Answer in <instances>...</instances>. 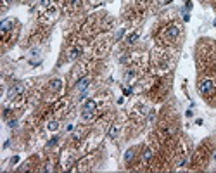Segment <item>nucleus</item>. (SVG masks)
<instances>
[{"instance_id": "f257e3e1", "label": "nucleus", "mask_w": 216, "mask_h": 173, "mask_svg": "<svg viewBox=\"0 0 216 173\" xmlns=\"http://www.w3.org/2000/svg\"><path fill=\"white\" fill-rule=\"evenodd\" d=\"M95 111H97V102H95V100H92V99H88V100L83 104V113H81V118H83L85 121H88V119H92V118H94Z\"/></svg>"}, {"instance_id": "f03ea898", "label": "nucleus", "mask_w": 216, "mask_h": 173, "mask_svg": "<svg viewBox=\"0 0 216 173\" xmlns=\"http://www.w3.org/2000/svg\"><path fill=\"white\" fill-rule=\"evenodd\" d=\"M199 90H201V94H202V95H209V94H213L215 85H213V81H211V80H204V81H201Z\"/></svg>"}, {"instance_id": "7ed1b4c3", "label": "nucleus", "mask_w": 216, "mask_h": 173, "mask_svg": "<svg viewBox=\"0 0 216 173\" xmlns=\"http://www.w3.org/2000/svg\"><path fill=\"white\" fill-rule=\"evenodd\" d=\"M23 92H24V85H23V83H16V85H12V87L9 88L7 97H9V99H16V97L21 95Z\"/></svg>"}, {"instance_id": "20e7f679", "label": "nucleus", "mask_w": 216, "mask_h": 173, "mask_svg": "<svg viewBox=\"0 0 216 173\" xmlns=\"http://www.w3.org/2000/svg\"><path fill=\"white\" fill-rule=\"evenodd\" d=\"M88 83H90V80H88V78H81L78 83H76V87H75V88H76L78 92H85V90L88 88Z\"/></svg>"}, {"instance_id": "39448f33", "label": "nucleus", "mask_w": 216, "mask_h": 173, "mask_svg": "<svg viewBox=\"0 0 216 173\" xmlns=\"http://www.w3.org/2000/svg\"><path fill=\"white\" fill-rule=\"evenodd\" d=\"M178 35H180V28L175 26V24H173V26H170V28H168V31H166V37H168V38H177Z\"/></svg>"}, {"instance_id": "423d86ee", "label": "nucleus", "mask_w": 216, "mask_h": 173, "mask_svg": "<svg viewBox=\"0 0 216 173\" xmlns=\"http://www.w3.org/2000/svg\"><path fill=\"white\" fill-rule=\"evenodd\" d=\"M12 26H14V23H12L11 19H5V21L0 23V30H2V31H9Z\"/></svg>"}, {"instance_id": "0eeeda50", "label": "nucleus", "mask_w": 216, "mask_h": 173, "mask_svg": "<svg viewBox=\"0 0 216 173\" xmlns=\"http://www.w3.org/2000/svg\"><path fill=\"white\" fill-rule=\"evenodd\" d=\"M50 88H52L54 92H59L61 88H62V81L57 80V78H56V80H52V81H50Z\"/></svg>"}, {"instance_id": "6e6552de", "label": "nucleus", "mask_w": 216, "mask_h": 173, "mask_svg": "<svg viewBox=\"0 0 216 173\" xmlns=\"http://www.w3.org/2000/svg\"><path fill=\"white\" fill-rule=\"evenodd\" d=\"M118 133H119V125H113L111 128H109V138H116L118 137Z\"/></svg>"}, {"instance_id": "1a4fd4ad", "label": "nucleus", "mask_w": 216, "mask_h": 173, "mask_svg": "<svg viewBox=\"0 0 216 173\" xmlns=\"http://www.w3.org/2000/svg\"><path fill=\"white\" fill-rule=\"evenodd\" d=\"M80 54H81V49H80V47H73V49L69 50V59H78Z\"/></svg>"}, {"instance_id": "9d476101", "label": "nucleus", "mask_w": 216, "mask_h": 173, "mask_svg": "<svg viewBox=\"0 0 216 173\" xmlns=\"http://www.w3.org/2000/svg\"><path fill=\"white\" fill-rule=\"evenodd\" d=\"M133 156H135V151H133V149H128V151L125 153V161H126V163H130V161L133 159Z\"/></svg>"}, {"instance_id": "9b49d317", "label": "nucleus", "mask_w": 216, "mask_h": 173, "mask_svg": "<svg viewBox=\"0 0 216 173\" xmlns=\"http://www.w3.org/2000/svg\"><path fill=\"white\" fill-rule=\"evenodd\" d=\"M57 144H59V137L56 135V137H52V138L47 142V147H54V145H57Z\"/></svg>"}, {"instance_id": "f8f14e48", "label": "nucleus", "mask_w": 216, "mask_h": 173, "mask_svg": "<svg viewBox=\"0 0 216 173\" xmlns=\"http://www.w3.org/2000/svg\"><path fill=\"white\" fill-rule=\"evenodd\" d=\"M137 40H138V33H132V35L128 37V40H126V42H128L130 45H133V43H135Z\"/></svg>"}, {"instance_id": "ddd939ff", "label": "nucleus", "mask_w": 216, "mask_h": 173, "mask_svg": "<svg viewBox=\"0 0 216 173\" xmlns=\"http://www.w3.org/2000/svg\"><path fill=\"white\" fill-rule=\"evenodd\" d=\"M152 157V149H145L144 151V161H151Z\"/></svg>"}, {"instance_id": "4468645a", "label": "nucleus", "mask_w": 216, "mask_h": 173, "mask_svg": "<svg viewBox=\"0 0 216 173\" xmlns=\"http://www.w3.org/2000/svg\"><path fill=\"white\" fill-rule=\"evenodd\" d=\"M57 128H59V123H57V121H50V123H49V130H50V132H56Z\"/></svg>"}, {"instance_id": "2eb2a0df", "label": "nucleus", "mask_w": 216, "mask_h": 173, "mask_svg": "<svg viewBox=\"0 0 216 173\" xmlns=\"http://www.w3.org/2000/svg\"><path fill=\"white\" fill-rule=\"evenodd\" d=\"M133 76H135V71H128V73L125 75V81L128 83V81H130V80H132V78H133Z\"/></svg>"}, {"instance_id": "dca6fc26", "label": "nucleus", "mask_w": 216, "mask_h": 173, "mask_svg": "<svg viewBox=\"0 0 216 173\" xmlns=\"http://www.w3.org/2000/svg\"><path fill=\"white\" fill-rule=\"evenodd\" d=\"M16 126H18V121H16V119L9 121V128H16Z\"/></svg>"}, {"instance_id": "f3484780", "label": "nucleus", "mask_w": 216, "mask_h": 173, "mask_svg": "<svg viewBox=\"0 0 216 173\" xmlns=\"http://www.w3.org/2000/svg\"><path fill=\"white\" fill-rule=\"evenodd\" d=\"M40 5H42V7H49V5H50V0H42Z\"/></svg>"}, {"instance_id": "a211bd4d", "label": "nucleus", "mask_w": 216, "mask_h": 173, "mask_svg": "<svg viewBox=\"0 0 216 173\" xmlns=\"http://www.w3.org/2000/svg\"><path fill=\"white\" fill-rule=\"evenodd\" d=\"M123 92H125V95H130L132 94V88L128 87V88H123Z\"/></svg>"}, {"instance_id": "6ab92c4d", "label": "nucleus", "mask_w": 216, "mask_h": 173, "mask_svg": "<svg viewBox=\"0 0 216 173\" xmlns=\"http://www.w3.org/2000/svg\"><path fill=\"white\" fill-rule=\"evenodd\" d=\"M18 161H19V157H18V156H14V157H12V159H11V163H12V165H16V163H18Z\"/></svg>"}, {"instance_id": "aec40b11", "label": "nucleus", "mask_w": 216, "mask_h": 173, "mask_svg": "<svg viewBox=\"0 0 216 173\" xmlns=\"http://www.w3.org/2000/svg\"><path fill=\"white\" fill-rule=\"evenodd\" d=\"M2 2H4V5H5V7H7V5H9V4H11V2H12V0H2Z\"/></svg>"}, {"instance_id": "412c9836", "label": "nucleus", "mask_w": 216, "mask_h": 173, "mask_svg": "<svg viewBox=\"0 0 216 173\" xmlns=\"http://www.w3.org/2000/svg\"><path fill=\"white\" fill-rule=\"evenodd\" d=\"M170 2H171V0H164V4H170Z\"/></svg>"}, {"instance_id": "4be33fe9", "label": "nucleus", "mask_w": 216, "mask_h": 173, "mask_svg": "<svg viewBox=\"0 0 216 173\" xmlns=\"http://www.w3.org/2000/svg\"><path fill=\"white\" fill-rule=\"evenodd\" d=\"M213 157H215V159H216V153H215V154H213Z\"/></svg>"}]
</instances>
